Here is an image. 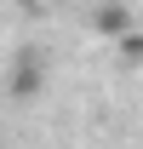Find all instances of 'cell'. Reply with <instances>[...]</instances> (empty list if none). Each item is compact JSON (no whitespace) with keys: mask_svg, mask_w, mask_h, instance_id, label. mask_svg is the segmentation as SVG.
<instances>
[{"mask_svg":"<svg viewBox=\"0 0 143 149\" xmlns=\"http://www.w3.org/2000/svg\"><path fill=\"white\" fill-rule=\"evenodd\" d=\"M92 29H97L103 40H126L132 35V12H126L120 0H103V6L92 12Z\"/></svg>","mask_w":143,"mask_h":149,"instance_id":"cell-1","label":"cell"},{"mask_svg":"<svg viewBox=\"0 0 143 149\" xmlns=\"http://www.w3.org/2000/svg\"><path fill=\"white\" fill-rule=\"evenodd\" d=\"M40 57L35 52H23V57H12V74H6V86H12V97H35L40 92Z\"/></svg>","mask_w":143,"mask_h":149,"instance_id":"cell-2","label":"cell"},{"mask_svg":"<svg viewBox=\"0 0 143 149\" xmlns=\"http://www.w3.org/2000/svg\"><path fill=\"white\" fill-rule=\"evenodd\" d=\"M115 46H120V63H126V69H137V63H143V29H132V35L115 40Z\"/></svg>","mask_w":143,"mask_h":149,"instance_id":"cell-3","label":"cell"},{"mask_svg":"<svg viewBox=\"0 0 143 149\" xmlns=\"http://www.w3.org/2000/svg\"><path fill=\"white\" fill-rule=\"evenodd\" d=\"M17 6H40V0H17Z\"/></svg>","mask_w":143,"mask_h":149,"instance_id":"cell-4","label":"cell"}]
</instances>
